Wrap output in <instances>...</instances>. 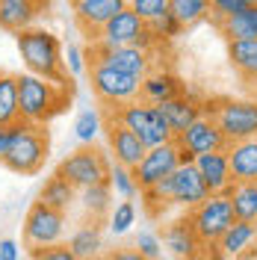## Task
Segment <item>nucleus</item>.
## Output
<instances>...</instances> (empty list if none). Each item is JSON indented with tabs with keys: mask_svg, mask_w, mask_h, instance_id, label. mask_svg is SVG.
I'll return each mask as SVG.
<instances>
[{
	"mask_svg": "<svg viewBox=\"0 0 257 260\" xmlns=\"http://www.w3.org/2000/svg\"><path fill=\"white\" fill-rule=\"evenodd\" d=\"M180 166V148L177 142H166V145H157V148H148L145 151V157L139 160V166L133 169V178L139 183V189H151V186H157L163 178H169V175H175V169Z\"/></svg>",
	"mask_w": 257,
	"mask_h": 260,
	"instance_id": "obj_11",
	"label": "nucleus"
},
{
	"mask_svg": "<svg viewBox=\"0 0 257 260\" xmlns=\"http://www.w3.org/2000/svg\"><path fill=\"white\" fill-rule=\"evenodd\" d=\"M95 39L104 42V45H110V48H127V45H136V48H145V50H160L157 42H154V36H151V30H148V21H142L130 6L121 9L104 30L98 32Z\"/></svg>",
	"mask_w": 257,
	"mask_h": 260,
	"instance_id": "obj_9",
	"label": "nucleus"
},
{
	"mask_svg": "<svg viewBox=\"0 0 257 260\" xmlns=\"http://www.w3.org/2000/svg\"><path fill=\"white\" fill-rule=\"evenodd\" d=\"M77 3H83V0H68V6H71V9H74V6H77Z\"/></svg>",
	"mask_w": 257,
	"mask_h": 260,
	"instance_id": "obj_45",
	"label": "nucleus"
},
{
	"mask_svg": "<svg viewBox=\"0 0 257 260\" xmlns=\"http://www.w3.org/2000/svg\"><path fill=\"white\" fill-rule=\"evenodd\" d=\"M127 6L148 24L154 18H160L163 12H169V0H127Z\"/></svg>",
	"mask_w": 257,
	"mask_h": 260,
	"instance_id": "obj_37",
	"label": "nucleus"
},
{
	"mask_svg": "<svg viewBox=\"0 0 257 260\" xmlns=\"http://www.w3.org/2000/svg\"><path fill=\"white\" fill-rule=\"evenodd\" d=\"M50 6V0H0V30L21 32L30 30L36 18Z\"/></svg>",
	"mask_w": 257,
	"mask_h": 260,
	"instance_id": "obj_17",
	"label": "nucleus"
},
{
	"mask_svg": "<svg viewBox=\"0 0 257 260\" xmlns=\"http://www.w3.org/2000/svg\"><path fill=\"white\" fill-rule=\"evenodd\" d=\"M15 136H18V121L15 124H9V127H0V157L9 154V148H12V142H15Z\"/></svg>",
	"mask_w": 257,
	"mask_h": 260,
	"instance_id": "obj_42",
	"label": "nucleus"
},
{
	"mask_svg": "<svg viewBox=\"0 0 257 260\" xmlns=\"http://www.w3.org/2000/svg\"><path fill=\"white\" fill-rule=\"evenodd\" d=\"M68 248L74 251L77 260H101V251H104V234H101V225H98V222L80 225L74 234H71Z\"/></svg>",
	"mask_w": 257,
	"mask_h": 260,
	"instance_id": "obj_25",
	"label": "nucleus"
},
{
	"mask_svg": "<svg viewBox=\"0 0 257 260\" xmlns=\"http://www.w3.org/2000/svg\"><path fill=\"white\" fill-rule=\"evenodd\" d=\"M160 240H163V245L169 248V254L177 257V260H204V254H207V245H204V240L195 234L189 216L172 219L169 225L163 228Z\"/></svg>",
	"mask_w": 257,
	"mask_h": 260,
	"instance_id": "obj_12",
	"label": "nucleus"
},
{
	"mask_svg": "<svg viewBox=\"0 0 257 260\" xmlns=\"http://www.w3.org/2000/svg\"><path fill=\"white\" fill-rule=\"evenodd\" d=\"M148 30H151V36H154V42H157V48H163V45H169V42H175L177 36L183 32V24L177 21L172 12H163L160 18H154L151 24H148Z\"/></svg>",
	"mask_w": 257,
	"mask_h": 260,
	"instance_id": "obj_35",
	"label": "nucleus"
},
{
	"mask_svg": "<svg viewBox=\"0 0 257 260\" xmlns=\"http://www.w3.org/2000/svg\"><path fill=\"white\" fill-rule=\"evenodd\" d=\"M166 115V121H169V127L172 133H183V130L189 127L192 121H198L201 115H204V104L192 95V92H180L177 98H169V101H163L157 104Z\"/></svg>",
	"mask_w": 257,
	"mask_h": 260,
	"instance_id": "obj_20",
	"label": "nucleus"
},
{
	"mask_svg": "<svg viewBox=\"0 0 257 260\" xmlns=\"http://www.w3.org/2000/svg\"><path fill=\"white\" fill-rule=\"evenodd\" d=\"M186 216H189V222H192L195 234L204 240V245L219 243V240H222V234L237 222V216H234V207H231V198H228V195H210L207 201H201L198 207L186 210Z\"/></svg>",
	"mask_w": 257,
	"mask_h": 260,
	"instance_id": "obj_8",
	"label": "nucleus"
},
{
	"mask_svg": "<svg viewBox=\"0 0 257 260\" xmlns=\"http://www.w3.org/2000/svg\"><path fill=\"white\" fill-rule=\"evenodd\" d=\"M74 201H77V189L65 178H59V175H53V178L45 180V186L39 192V204L53 207V210H59V213H68Z\"/></svg>",
	"mask_w": 257,
	"mask_h": 260,
	"instance_id": "obj_27",
	"label": "nucleus"
},
{
	"mask_svg": "<svg viewBox=\"0 0 257 260\" xmlns=\"http://www.w3.org/2000/svg\"><path fill=\"white\" fill-rule=\"evenodd\" d=\"M77 201H80V207L86 210V216L92 222H101L104 216H110V210H113V186L110 183H95L89 189H80Z\"/></svg>",
	"mask_w": 257,
	"mask_h": 260,
	"instance_id": "obj_28",
	"label": "nucleus"
},
{
	"mask_svg": "<svg viewBox=\"0 0 257 260\" xmlns=\"http://www.w3.org/2000/svg\"><path fill=\"white\" fill-rule=\"evenodd\" d=\"M234 260H248V254H242V257H234Z\"/></svg>",
	"mask_w": 257,
	"mask_h": 260,
	"instance_id": "obj_46",
	"label": "nucleus"
},
{
	"mask_svg": "<svg viewBox=\"0 0 257 260\" xmlns=\"http://www.w3.org/2000/svg\"><path fill=\"white\" fill-rule=\"evenodd\" d=\"M248 6V0H210V21H213V27H219L225 18L237 15Z\"/></svg>",
	"mask_w": 257,
	"mask_h": 260,
	"instance_id": "obj_36",
	"label": "nucleus"
},
{
	"mask_svg": "<svg viewBox=\"0 0 257 260\" xmlns=\"http://www.w3.org/2000/svg\"><path fill=\"white\" fill-rule=\"evenodd\" d=\"M107 110V118H115L118 124H124L127 130H133L139 139H142L145 148H157V145H166L175 139V133L169 127L166 115L157 104H148V101H130L124 107H104Z\"/></svg>",
	"mask_w": 257,
	"mask_h": 260,
	"instance_id": "obj_3",
	"label": "nucleus"
},
{
	"mask_svg": "<svg viewBox=\"0 0 257 260\" xmlns=\"http://www.w3.org/2000/svg\"><path fill=\"white\" fill-rule=\"evenodd\" d=\"M175 142L183 151H189V154H210V151H225L231 142L225 139V133L216 127V121L207 118V115H201L198 121H192L189 127L183 130V133H177Z\"/></svg>",
	"mask_w": 257,
	"mask_h": 260,
	"instance_id": "obj_16",
	"label": "nucleus"
},
{
	"mask_svg": "<svg viewBox=\"0 0 257 260\" xmlns=\"http://www.w3.org/2000/svg\"><path fill=\"white\" fill-rule=\"evenodd\" d=\"M104 136H107V148H110V160L124 169H136L148 151L133 130H127L124 124H118L115 118H107V115H104Z\"/></svg>",
	"mask_w": 257,
	"mask_h": 260,
	"instance_id": "obj_13",
	"label": "nucleus"
},
{
	"mask_svg": "<svg viewBox=\"0 0 257 260\" xmlns=\"http://www.w3.org/2000/svg\"><path fill=\"white\" fill-rule=\"evenodd\" d=\"M257 243V222H234V225L228 228L225 234H222V240H219V251L225 254V260H234V257H242V254H248Z\"/></svg>",
	"mask_w": 257,
	"mask_h": 260,
	"instance_id": "obj_22",
	"label": "nucleus"
},
{
	"mask_svg": "<svg viewBox=\"0 0 257 260\" xmlns=\"http://www.w3.org/2000/svg\"><path fill=\"white\" fill-rule=\"evenodd\" d=\"M30 260H77L68 243L45 245V248H30Z\"/></svg>",
	"mask_w": 257,
	"mask_h": 260,
	"instance_id": "obj_39",
	"label": "nucleus"
},
{
	"mask_svg": "<svg viewBox=\"0 0 257 260\" xmlns=\"http://www.w3.org/2000/svg\"><path fill=\"white\" fill-rule=\"evenodd\" d=\"M216 30L222 32L225 42H242V39H257V3H248L242 12L225 18Z\"/></svg>",
	"mask_w": 257,
	"mask_h": 260,
	"instance_id": "obj_26",
	"label": "nucleus"
},
{
	"mask_svg": "<svg viewBox=\"0 0 257 260\" xmlns=\"http://www.w3.org/2000/svg\"><path fill=\"white\" fill-rule=\"evenodd\" d=\"M225 151L234 183H257V139L231 142Z\"/></svg>",
	"mask_w": 257,
	"mask_h": 260,
	"instance_id": "obj_21",
	"label": "nucleus"
},
{
	"mask_svg": "<svg viewBox=\"0 0 257 260\" xmlns=\"http://www.w3.org/2000/svg\"><path fill=\"white\" fill-rule=\"evenodd\" d=\"M48 148H50V139H48V130L39 127V124H27V121H18V136L9 154L0 157V162L15 172V175H36L45 160H48Z\"/></svg>",
	"mask_w": 257,
	"mask_h": 260,
	"instance_id": "obj_6",
	"label": "nucleus"
},
{
	"mask_svg": "<svg viewBox=\"0 0 257 260\" xmlns=\"http://www.w3.org/2000/svg\"><path fill=\"white\" fill-rule=\"evenodd\" d=\"M136 225V204L133 201H118L110 216H107V228L113 237H124L130 228Z\"/></svg>",
	"mask_w": 257,
	"mask_h": 260,
	"instance_id": "obj_33",
	"label": "nucleus"
},
{
	"mask_svg": "<svg viewBox=\"0 0 257 260\" xmlns=\"http://www.w3.org/2000/svg\"><path fill=\"white\" fill-rule=\"evenodd\" d=\"M180 92H186L183 89V80L177 77V74H172V71H166V68H154L148 77L142 80V101H148V104H163V101H169V98H177Z\"/></svg>",
	"mask_w": 257,
	"mask_h": 260,
	"instance_id": "obj_23",
	"label": "nucleus"
},
{
	"mask_svg": "<svg viewBox=\"0 0 257 260\" xmlns=\"http://www.w3.org/2000/svg\"><path fill=\"white\" fill-rule=\"evenodd\" d=\"M62 237H65V213L36 201L24 216V243H27V248L56 245L62 243Z\"/></svg>",
	"mask_w": 257,
	"mask_h": 260,
	"instance_id": "obj_10",
	"label": "nucleus"
},
{
	"mask_svg": "<svg viewBox=\"0 0 257 260\" xmlns=\"http://www.w3.org/2000/svg\"><path fill=\"white\" fill-rule=\"evenodd\" d=\"M228 62L248 86L257 89V39H242V42H228Z\"/></svg>",
	"mask_w": 257,
	"mask_h": 260,
	"instance_id": "obj_24",
	"label": "nucleus"
},
{
	"mask_svg": "<svg viewBox=\"0 0 257 260\" xmlns=\"http://www.w3.org/2000/svg\"><path fill=\"white\" fill-rule=\"evenodd\" d=\"M169 12L186 27L210 21V0H169Z\"/></svg>",
	"mask_w": 257,
	"mask_h": 260,
	"instance_id": "obj_31",
	"label": "nucleus"
},
{
	"mask_svg": "<svg viewBox=\"0 0 257 260\" xmlns=\"http://www.w3.org/2000/svg\"><path fill=\"white\" fill-rule=\"evenodd\" d=\"M0 260H18V243L15 240H0Z\"/></svg>",
	"mask_w": 257,
	"mask_h": 260,
	"instance_id": "obj_43",
	"label": "nucleus"
},
{
	"mask_svg": "<svg viewBox=\"0 0 257 260\" xmlns=\"http://www.w3.org/2000/svg\"><path fill=\"white\" fill-rule=\"evenodd\" d=\"M104 133V115L98 110H83L74 121V136L80 145H95V139Z\"/></svg>",
	"mask_w": 257,
	"mask_h": 260,
	"instance_id": "obj_32",
	"label": "nucleus"
},
{
	"mask_svg": "<svg viewBox=\"0 0 257 260\" xmlns=\"http://www.w3.org/2000/svg\"><path fill=\"white\" fill-rule=\"evenodd\" d=\"M121 9H127V0H83L74 6V24L92 42Z\"/></svg>",
	"mask_w": 257,
	"mask_h": 260,
	"instance_id": "obj_14",
	"label": "nucleus"
},
{
	"mask_svg": "<svg viewBox=\"0 0 257 260\" xmlns=\"http://www.w3.org/2000/svg\"><path fill=\"white\" fill-rule=\"evenodd\" d=\"M110 169L113 160L95 145H83L77 151H71L68 157H62V162L56 166V175L65 178L77 192L89 189L95 183H110Z\"/></svg>",
	"mask_w": 257,
	"mask_h": 260,
	"instance_id": "obj_5",
	"label": "nucleus"
},
{
	"mask_svg": "<svg viewBox=\"0 0 257 260\" xmlns=\"http://www.w3.org/2000/svg\"><path fill=\"white\" fill-rule=\"evenodd\" d=\"M65 68L71 77H80L83 71H89V62H86V50L77 48V45H68L65 50Z\"/></svg>",
	"mask_w": 257,
	"mask_h": 260,
	"instance_id": "obj_40",
	"label": "nucleus"
},
{
	"mask_svg": "<svg viewBox=\"0 0 257 260\" xmlns=\"http://www.w3.org/2000/svg\"><path fill=\"white\" fill-rule=\"evenodd\" d=\"M207 198L210 189L201 178V172L195 169V162H180L172 175V204L183 207V210H192Z\"/></svg>",
	"mask_w": 257,
	"mask_h": 260,
	"instance_id": "obj_15",
	"label": "nucleus"
},
{
	"mask_svg": "<svg viewBox=\"0 0 257 260\" xmlns=\"http://www.w3.org/2000/svg\"><path fill=\"white\" fill-rule=\"evenodd\" d=\"M104 65H113L124 74H133L145 80L151 71H154V50H145V48H136V45H127V48H110L104 53ZM98 65V62H95Z\"/></svg>",
	"mask_w": 257,
	"mask_h": 260,
	"instance_id": "obj_19",
	"label": "nucleus"
},
{
	"mask_svg": "<svg viewBox=\"0 0 257 260\" xmlns=\"http://www.w3.org/2000/svg\"><path fill=\"white\" fill-rule=\"evenodd\" d=\"M204 115L216 121L228 142L257 139V98H213L204 101Z\"/></svg>",
	"mask_w": 257,
	"mask_h": 260,
	"instance_id": "obj_4",
	"label": "nucleus"
},
{
	"mask_svg": "<svg viewBox=\"0 0 257 260\" xmlns=\"http://www.w3.org/2000/svg\"><path fill=\"white\" fill-rule=\"evenodd\" d=\"M248 260H257V243H254V248L248 251Z\"/></svg>",
	"mask_w": 257,
	"mask_h": 260,
	"instance_id": "obj_44",
	"label": "nucleus"
},
{
	"mask_svg": "<svg viewBox=\"0 0 257 260\" xmlns=\"http://www.w3.org/2000/svg\"><path fill=\"white\" fill-rule=\"evenodd\" d=\"M89 80H92V92L101 101V107H124L130 101H139L142 95V80L133 77V74H124L113 65H89Z\"/></svg>",
	"mask_w": 257,
	"mask_h": 260,
	"instance_id": "obj_7",
	"label": "nucleus"
},
{
	"mask_svg": "<svg viewBox=\"0 0 257 260\" xmlns=\"http://www.w3.org/2000/svg\"><path fill=\"white\" fill-rule=\"evenodd\" d=\"M228 198L240 222H257V183H234Z\"/></svg>",
	"mask_w": 257,
	"mask_h": 260,
	"instance_id": "obj_29",
	"label": "nucleus"
},
{
	"mask_svg": "<svg viewBox=\"0 0 257 260\" xmlns=\"http://www.w3.org/2000/svg\"><path fill=\"white\" fill-rule=\"evenodd\" d=\"M110 186H113V192L121 195L124 201H133L136 195H142L139 183H136V178H133V169L115 166V162H113V169H110Z\"/></svg>",
	"mask_w": 257,
	"mask_h": 260,
	"instance_id": "obj_34",
	"label": "nucleus"
},
{
	"mask_svg": "<svg viewBox=\"0 0 257 260\" xmlns=\"http://www.w3.org/2000/svg\"><path fill=\"white\" fill-rule=\"evenodd\" d=\"M18 77V107H21V121L45 127L53 121L74 98L71 83H53L36 74H15Z\"/></svg>",
	"mask_w": 257,
	"mask_h": 260,
	"instance_id": "obj_1",
	"label": "nucleus"
},
{
	"mask_svg": "<svg viewBox=\"0 0 257 260\" xmlns=\"http://www.w3.org/2000/svg\"><path fill=\"white\" fill-rule=\"evenodd\" d=\"M248 3H257V0H248Z\"/></svg>",
	"mask_w": 257,
	"mask_h": 260,
	"instance_id": "obj_47",
	"label": "nucleus"
},
{
	"mask_svg": "<svg viewBox=\"0 0 257 260\" xmlns=\"http://www.w3.org/2000/svg\"><path fill=\"white\" fill-rule=\"evenodd\" d=\"M133 248H136L139 254H145L148 260H160V254H163V240L157 237V234H148V231H142V234L136 237Z\"/></svg>",
	"mask_w": 257,
	"mask_h": 260,
	"instance_id": "obj_38",
	"label": "nucleus"
},
{
	"mask_svg": "<svg viewBox=\"0 0 257 260\" xmlns=\"http://www.w3.org/2000/svg\"><path fill=\"white\" fill-rule=\"evenodd\" d=\"M195 169L201 172V178L207 183L210 195H228L234 186L231 178V162H228V151H210V154H198L195 157Z\"/></svg>",
	"mask_w": 257,
	"mask_h": 260,
	"instance_id": "obj_18",
	"label": "nucleus"
},
{
	"mask_svg": "<svg viewBox=\"0 0 257 260\" xmlns=\"http://www.w3.org/2000/svg\"><path fill=\"white\" fill-rule=\"evenodd\" d=\"M21 121V107H18V77L3 74L0 77V127H9Z\"/></svg>",
	"mask_w": 257,
	"mask_h": 260,
	"instance_id": "obj_30",
	"label": "nucleus"
},
{
	"mask_svg": "<svg viewBox=\"0 0 257 260\" xmlns=\"http://www.w3.org/2000/svg\"><path fill=\"white\" fill-rule=\"evenodd\" d=\"M0 77H3V71H0Z\"/></svg>",
	"mask_w": 257,
	"mask_h": 260,
	"instance_id": "obj_48",
	"label": "nucleus"
},
{
	"mask_svg": "<svg viewBox=\"0 0 257 260\" xmlns=\"http://www.w3.org/2000/svg\"><path fill=\"white\" fill-rule=\"evenodd\" d=\"M101 260H148V257L139 254L136 248H113V251L101 254Z\"/></svg>",
	"mask_w": 257,
	"mask_h": 260,
	"instance_id": "obj_41",
	"label": "nucleus"
},
{
	"mask_svg": "<svg viewBox=\"0 0 257 260\" xmlns=\"http://www.w3.org/2000/svg\"><path fill=\"white\" fill-rule=\"evenodd\" d=\"M15 45L24 65H27V74H36V77H45L53 83H71L59 36H53L45 27H30V30L15 32Z\"/></svg>",
	"mask_w": 257,
	"mask_h": 260,
	"instance_id": "obj_2",
	"label": "nucleus"
}]
</instances>
